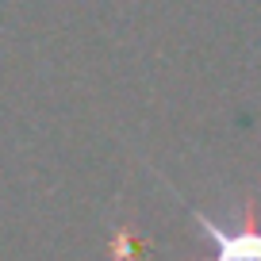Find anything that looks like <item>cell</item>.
Segmentation results:
<instances>
[{
  "instance_id": "6da1fadb",
  "label": "cell",
  "mask_w": 261,
  "mask_h": 261,
  "mask_svg": "<svg viewBox=\"0 0 261 261\" xmlns=\"http://www.w3.org/2000/svg\"><path fill=\"white\" fill-rule=\"evenodd\" d=\"M177 200L185 204V212H188V219L196 223L200 238L212 246V257L207 261H261V223L253 219L250 207H246L242 219L219 223L215 215H207L204 207L188 204L180 192H177Z\"/></svg>"
}]
</instances>
